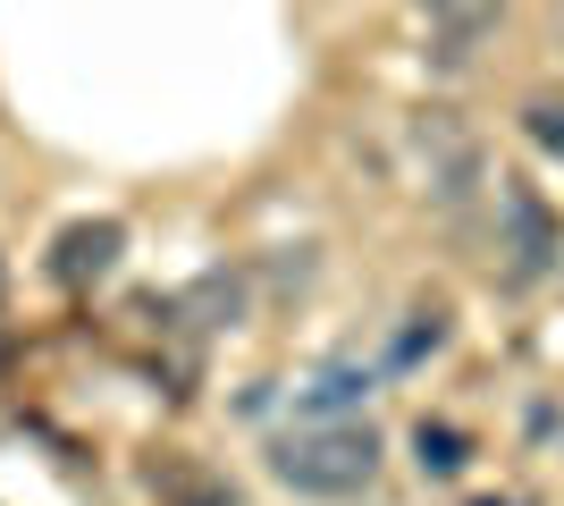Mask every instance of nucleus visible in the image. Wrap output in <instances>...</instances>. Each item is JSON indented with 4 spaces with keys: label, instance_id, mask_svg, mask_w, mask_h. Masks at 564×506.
<instances>
[{
    "label": "nucleus",
    "instance_id": "8",
    "mask_svg": "<svg viewBox=\"0 0 564 506\" xmlns=\"http://www.w3.org/2000/svg\"><path fill=\"white\" fill-rule=\"evenodd\" d=\"M413 448H422V473H455V464H464V439H455L447 422H422Z\"/></svg>",
    "mask_w": 564,
    "mask_h": 506
},
{
    "label": "nucleus",
    "instance_id": "6",
    "mask_svg": "<svg viewBox=\"0 0 564 506\" xmlns=\"http://www.w3.org/2000/svg\"><path fill=\"white\" fill-rule=\"evenodd\" d=\"M506 219H514V262L540 270L547 254H556V228H547V212L531 203V194H506Z\"/></svg>",
    "mask_w": 564,
    "mask_h": 506
},
{
    "label": "nucleus",
    "instance_id": "3",
    "mask_svg": "<svg viewBox=\"0 0 564 506\" xmlns=\"http://www.w3.org/2000/svg\"><path fill=\"white\" fill-rule=\"evenodd\" d=\"M118 254H127V228H118V219H76V228H59V245H51V270H59V288H101L118 270Z\"/></svg>",
    "mask_w": 564,
    "mask_h": 506
},
{
    "label": "nucleus",
    "instance_id": "5",
    "mask_svg": "<svg viewBox=\"0 0 564 506\" xmlns=\"http://www.w3.org/2000/svg\"><path fill=\"white\" fill-rule=\"evenodd\" d=\"M186 321H194V330H236V321H245V279L203 270V279L186 288Z\"/></svg>",
    "mask_w": 564,
    "mask_h": 506
},
{
    "label": "nucleus",
    "instance_id": "7",
    "mask_svg": "<svg viewBox=\"0 0 564 506\" xmlns=\"http://www.w3.org/2000/svg\"><path fill=\"white\" fill-rule=\"evenodd\" d=\"M522 127H531V144H540V152L564 161V94H531V101H522Z\"/></svg>",
    "mask_w": 564,
    "mask_h": 506
},
{
    "label": "nucleus",
    "instance_id": "2",
    "mask_svg": "<svg viewBox=\"0 0 564 506\" xmlns=\"http://www.w3.org/2000/svg\"><path fill=\"white\" fill-rule=\"evenodd\" d=\"M413 161H422L438 203H464V194L480 186V136H471L455 110H422V119H413Z\"/></svg>",
    "mask_w": 564,
    "mask_h": 506
},
{
    "label": "nucleus",
    "instance_id": "4",
    "mask_svg": "<svg viewBox=\"0 0 564 506\" xmlns=\"http://www.w3.org/2000/svg\"><path fill=\"white\" fill-rule=\"evenodd\" d=\"M497 18H506V0H430V34L447 43V60H464L480 34H497Z\"/></svg>",
    "mask_w": 564,
    "mask_h": 506
},
{
    "label": "nucleus",
    "instance_id": "1",
    "mask_svg": "<svg viewBox=\"0 0 564 506\" xmlns=\"http://www.w3.org/2000/svg\"><path fill=\"white\" fill-rule=\"evenodd\" d=\"M270 473L304 498H354L379 473V431L371 422H295L270 439Z\"/></svg>",
    "mask_w": 564,
    "mask_h": 506
},
{
    "label": "nucleus",
    "instance_id": "9",
    "mask_svg": "<svg viewBox=\"0 0 564 506\" xmlns=\"http://www.w3.org/2000/svg\"><path fill=\"white\" fill-rule=\"evenodd\" d=\"M0 295H9V279H0Z\"/></svg>",
    "mask_w": 564,
    "mask_h": 506
}]
</instances>
